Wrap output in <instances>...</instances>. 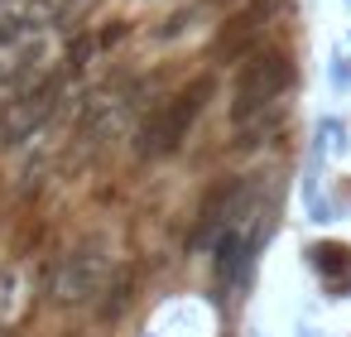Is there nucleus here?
I'll return each instance as SVG.
<instances>
[{
  "label": "nucleus",
  "mask_w": 351,
  "mask_h": 337,
  "mask_svg": "<svg viewBox=\"0 0 351 337\" xmlns=\"http://www.w3.org/2000/svg\"><path fill=\"white\" fill-rule=\"evenodd\" d=\"M217 73H221V68H202V73H193L188 82H178L169 97L154 102V111L135 126V145H130L135 159L159 164V159H173V154L188 145V135L197 130L202 111H207L212 97H217Z\"/></svg>",
  "instance_id": "nucleus-1"
},
{
  "label": "nucleus",
  "mask_w": 351,
  "mask_h": 337,
  "mask_svg": "<svg viewBox=\"0 0 351 337\" xmlns=\"http://www.w3.org/2000/svg\"><path fill=\"white\" fill-rule=\"evenodd\" d=\"M111 270H116L111 236L106 231H82L77 241H68L53 255L44 294H49V303L58 313H92L101 289H106V279H111Z\"/></svg>",
  "instance_id": "nucleus-2"
},
{
  "label": "nucleus",
  "mask_w": 351,
  "mask_h": 337,
  "mask_svg": "<svg viewBox=\"0 0 351 337\" xmlns=\"http://www.w3.org/2000/svg\"><path fill=\"white\" fill-rule=\"evenodd\" d=\"M298 82V63L284 44H265L255 49L245 63H236V78H231V97H226V121L231 130L269 116Z\"/></svg>",
  "instance_id": "nucleus-3"
},
{
  "label": "nucleus",
  "mask_w": 351,
  "mask_h": 337,
  "mask_svg": "<svg viewBox=\"0 0 351 337\" xmlns=\"http://www.w3.org/2000/svg\"><path fill=\"white\" fill-rule=\"evenodd\" d=\"M68 82H73V73L58 63V68H49L34 87H25V92H15V97L0 102V150H20L25 140H34V135L53 121V111H58Z\"/></svg>",
  "instance_id": "nucleus-4"
},
{
  "label": "nucleus",
  "mask_w": 351,
  "mask_h": 337,
  "mask_svg": "<svg viewBox=\"0 0 351 337\" xmlns=\"http://www.w3.org/2000/svg\"><path fill=\"white\" fill-rule=\"evenodd\" d=\"M250 207V178L245 174H221L212 178L202 193H197V207H193V226H188V251H212V241L241 222Z\"/></svg>",
  "instance_id": "nucleus-5"
},
{
  "label": "nucleus",
  "mask_w": 351,
  "mask_h": 337,
  "mask_svg": "<svg viewBox=\"0 0 351 337\" xmlns=\"http://www.w3.org/2000/svg\"><path fill=\"white\" fill-rule=\"evenodd\" d=\"M269 20H274V5H269V0H245L241 10H231V15L212 30V39H207V63H212V68H236V63H245L255 49H265Z\"/></svg>",
  "instance_id": "nucleus-6"
},
{
  "label": "nucleus",
  "mask_w": 351,
  "mask_h": 337,
  "mask_svg": "<svg viewBox=\"0 0 351 337\" xmlns=\"http://www.w3.org/2000/svg\"><path fill=\"white\" fill-rule=\"evenodd\" d=\"M255 265H260V231H245L241 217L212 241V279L226 299H241L255 279Z\"/></svg>",
  "instance_id": "nucleus-7"
},
{
  "label": "nucleus",
  "mask_w": 351,
  "mask_h": 337,
  "mask_svg": "<svg viewBox=\"0 0 351 337\" xmlns=\"http://www.w3.org/2000/svg\"><path fill=\"white\" fill-rule=\"evenodd\" d=\"M135 303H140V265L135 260H116V270H111V279H106V289H101V299H97V308L87 318L97 327H116Z\"/></svg>",
  "instance_id": "nucleus-8"
},
{
  "label": "nucleus",
  "mask_w": 351,
  "mask_h": 337,
  "mask_svg": "<svg viewBox=\"0 0 351 337\" xmlns=\"http://www.w3.org/2000/svg\"><path fill=\"white\" fill-rule=\"evenodd\" d=\"M39 308V294H34V279L20 260H5L0 265V327L15 332L20 323H29Z\"/></svg>",
  "instance_id": "nucleus-9"
},
{
  "label": "nucleus",
  "mask_w": 351,
  "mask_h": 337,
  "mask_svg": "<svg viewBox=\"0 0 351 337\" xmlns=\"http://www.w3.org/2000/svg\"><path fill=\"white\" fill-rule=\"evenodd\" d=\"M193 15H197V10H173V15H169L149 39H154V44H173V39H183V34L193 30Z\"/></svg>",
  "instance_id": "nucleus-10"
},
{
  "label": "nucleus",
  "mask_w": 351,
  "mask_h": 337,
  "mask_svg": "<svg viewBox=\"0 0 351 337\" xmlns=\"http://www.w3.org/2000/svg\"><path fill=\"white\" fill-rule=\"evenodd\" d=\"M125 39H130V20H106L101 34H97V49H116V44H125Z\"/></svg>",
  "instance_id": "nucleus-11"
},
{
  "label": "nucleus",
  "mask_w": 351,
  "mask_h": 337,
  "mask_svg": "<svg viewBox=\"0 0 351 337\" xmlns=\"http://www.w3.org/2000/svg\"><path fill=\"white\" fill-rule=\"evenodd\" d=\"M327 82H332V92H351V54H337V58H332Z\"/></svg>",
  "instance_id": "nucleus-12"
},
{
  "label": "nucleus",
  "mask_w": 351,
  "mask_h": 337,
  "mask_svg": "<svg viewBox=\"0 0 351 337\" xmlns=\"http://www.w3.org/2000/svg\"><path fill=\"white\" fill-rule=\"evenodd\" d=\"M298 337H317V327H298Z\"/></svg>",
  "instance_id": "nucleus-13"
},
{
  "label": "nucleus",
  "mask_w": 351,
  "mask_h": 337,
  "mask_svg": "<svg viewBox=\"0 0 351 337\" xmlns=\"http://www.w3.org/2000/svg\"><path fill=\"white\" fill-rule=\"evenodd\" d=\"M63 337H87V332H77V327H68V332H63Z\"/></svg>",
  "instance_id": "nucleus-14"
}]
</instances>
